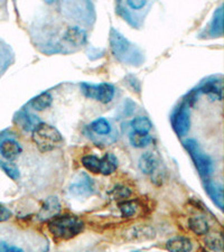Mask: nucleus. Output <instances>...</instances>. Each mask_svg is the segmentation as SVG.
<instances>
[{
  "label": "nucleus",
  "instance_id": "obj_1",
  "mask_svg": "<svg viewBox=\"0 0 224 252\" xmlns=\"http://www.w3.org/2000/svg\"><path fill=\"white\" fill-rule=\"evenodd\" d=\"M48 231L53 237L60 240H71L84 230V222L71 214L56 215L48 222Z\"/></svg>",
  "mask_w": 224,
  "mask_h": 252
},
{
  "label": "nucleus",
  "instance_id": "obj_2",
  "mask_svg": "<svg viewBox=\"0 0 224 252\" xmlns=\"http://www.w3.org/2000/svg\"><path fill=\"white\" fill-rule=\"evenodd\" d=\"M32 138L42 153L52 152L63 145V137L59 130L44 123H40L32 130Z\"/></svg>",
  "mask_w": 224,
  "mask_h": 252
},
{
  "label": "nucleus",
  "instance_id": "obj_3",
  "mask_svg": "<svg viewBox=\"0 0 224 252\" xmlns=\"http://www.w3.org/2000/svg\"><path fill=\"white\" fill-rule=\"evenodd\" d=\"M185 148L190 153V156L192 157L195 167H196L199 176L209 180V177L213 173V161L209 155H206L201 150L198 146V142L195 139H187L184 142Z\"/></svg>",
  "mask_w": 224,
  "mask_h": 252
},
{
  "label": "nucleus",
  "instance_id": "obj_4",
  "mask_svg": "<svg viewBox=\"0 0 224 252\" xmlns=\"http://www.w3.org/2000/svg\"><path fill=\"white\" fill-rule=\"evenodd\" d=\"M81 90L89 99H95L101 103L111 102L116 93L115 87L109 83L89 84L84 82L81 83Z\"/></svg>",
  "mask_w": 224,
  "mask_h": 252
},
{
  "label": "nucleus",
  "instance_id": "obj_5",
  "mask_svg": "<svg viewBox=\"0 0 224 252\" xmlns=\"http://www.w3.org/2000/svg\"><path fill=\"white\" fill-rule=\"evenodd\" d=\"M170 121H172L174 131L178 137L186 136L191 128V113L189 104L183 103L181 107L176 109V111L173 113L172 118H170Z\"/></svg>",
  "mask_w": 224,
  "mask_h": 252
},
{
  "label": "nucleus",
  "instance_id": "obj_6",
  "mask_svg": "<svg viewBox=\"0 0 224 252\" xmlns=\"http://www.w3.org/2000/svg\"><path fill=\"white\" fill-rule=\"evenodd\" d=\"M70 193L76 197H88L95 193V182L88 174H79L70 186Z\"/></svg>",
  "mask_w": 224,
  "mask_h": 252
},
{
  "label": "nucleus",
  "instance_id": "obj_7",
  "mask_svg": "<svg viewBox=\"0 0 224 252\" xmlns=\"http://www.w3.org/2000/svg\"><path fill=\"white\" fill-rule=\"evenodd\" d=\"M110 43H111L113 55L119 60L126 59V54H129L133 50V45L129 43V40L126 39L120 32L115 30H112L111 34H110Z\"/></svg>",
  "mask_w": 224,
  "mask_h": 252
},
{
  "label": "nucleus",
  "instance_id": "obj_8",
  "mask_svg": "<svg viewBox=\"0 0 224 252\" xmlns=\"http://www.w3.org/2000/svg\"><path fill=\"white\" fill-rule=\"evenodd\" d=\"M23 152L22 146L14 139H5L0 144V154L3 159L7 161H13Z\"/></svg>",
  "mask_w": 224,
  "mask_h": 252
},
{
  "label": "nucleus",
  "instance_id": "obj_9",
  "mask_svg": "<svg viewBox=\"0 0 224 252\" xmlns=\"http://www.w3.org/2000/svg\"><path fill=\"white\" fill-rule=\"evenodd\" d=\"M205 192L209 195L210 198L219 209H223L224 206V196H223V186L218 182H213L210 180L205 181L204 184Z\"/></svg>",
  "mask_w": 224,
  "mask_h": 252
},
{
  "label": "nucleus",
  "instance_id": "obj_10",
  "mask_svg": "<svg viewBox=\"0 0 224 252\" xmlns=\"http://www.w3.org/2000/svg\"><path fill=\"white\" fill-rule=\"evenodd\" d=\"M61 211V204L58 200V197H48L46 201L44 202V204L40 209L38 217L40 220L43 221H47L51 220L56 215H59Z\"/></svg>",
  "mask_w": 224,
  "mask_h": 252
},
{
  "label": "nucleus",
  "instance_id": "obj_11",
  "mask_svg": "<svg viewBox=\"0 0 224 252\" xmlns=\"http://www.w3.org/2000/svg\"><path fill=\"white\" fill-rule=\"evenodd\" d=\"M166 250L168 252H191L193 250V243L189 238L176 237L167 241Z\"/></svg>",
  "mask_w": 224,
  "mask_h": 252
},
{
  "label": "nucleus",
  "instance_id": "obj_12",
  "mask_svg": "<svg viewBox=\"0 0 224 252\" xmlns=\"http://www.w3.org/2000/svg\"><path fill=\"white\" fill-rule=\"evenodd\" d=\"M89 129L96 136L109 137L113 131L112 124L105 118H97L89 125Z\"/></svg>",
  "mask_w": 224,
  "mask_h": 252
},
{
  "label": "nucleus",
  "instance_id": "obj_13",
  "mask_svg": "<svg viewBox=\"0 0 224 252\" xmlns=\"http://www.w3.org/2000/svg\"><path fill=\"white\" fill-rule=\"evenodd\" d=\"M138 166H139L141 173H144L146 175H152L156 172V169L158 167V159L157 157L155 156V154L145 153L144 155H141Z\"/></svg>",
  "mask_w": 224,
  "mask_h": 252
},
{
  "label": "nucleus",
  "instance_id": "obj_14",
  "mask_svg": "<svg viewBox=\"0 0 224 252\" xmlns=\"http://www.w3.org/2000/svg\"><path fill=\"white\" fill-rule=\"evenodd\" d=\"M64 39L72 45L80 46L83 45L87 40V32L80 27H70L65 32Z\"/></svg>",
  "mask_w": 224,
  "mask_h": 252
},
{
  "label": "nucleus",
  "instance_id": "obj_15",
  "mask_svg": "<svg viewBox=\"0 0 224 252\" xmlns=\"http://www.w3.org/2000/svg\"><path fill=\"white\" fill-rule=\"evenodd\" d=\"M199 91L204 94H207L211 97H214V99L221 100L222 99V91H223V87H222V80H210L205 82L202 85Z\"/></svg>",
  "mask_w": 224,
  "mask_h": 252
},
{
  "label": "nucleus",
  "instance_id": "obj_16",
  "mask_svg": "<svg viewBox=\"0 0 224 252\" xmlns=\"http://www.w3.org/2000/svg\"><path fill=\"white\" fill-rule=\"evenodd\" d=\"M118 168V159L113 154L109 153L100 158V174L108 176L113 174Z\"/></svg>",
  "mask_w": 224,
  "mask_h": 252
},
{
  "label": "nucleus",
  "instance_id": "obj_17",
  "mask_svg": "<svg viewBox=\"0 0 224 252\" xmlns=\"http://www.w3.org/2000/svg\"><path fill=\"white\" fill-rule=\"evenodd\" d=\"M52 102H53V97L51 95V93L43 92L37 96H35L34 99H32L28 105L36 111H44L46 110L47 108L51 107Z\"/></svg>",
  "mask_w": 224,
  "mask_h": 252
},
{
  "label": "nucleus",
  "instance_id": "obj_18",
  "mask_svg": "<svg viewBox=\"0 0 224 252\" xmlns=\"http://www.w3.org/2000/svg\"><path fill=\"white\" fill-rule=\"evenodd\" d=\"M127 234L130 240H148L155 238V231L150 226L140 225L136 227H131Z\"/></svg>",
  "mask_w": 224,
  "mask_h": 252
},
{
  "label": "nucleus",
  "instance_id": "obj_19",
  "mask_svg": "<svg viewBox=\"0 0 224 252\" xmlns=\"http://www.w3.org/2000/svg\"><path fill=\"white\" fill-rule=\"evenodd\" d=\"M129 141L134 148H145L152 144L154 139L149 133H140L132 131L129 133Z\"/></svg>",
  "mask_w": 224,
  "mask_h": 252
},
{
  "label": "nucleus",
  "instance_id": "obj_20",
  "mask_svg": "<svg viewBox=\"0 0 224 252\" xmlns=\"http://www.w3.org/2000/svg\"><path fill=\"white\" fill-rule=\"evenodd\" d=\"M190 229L197 235H204L209 232V223L203 217H193L189 220Z\"/></svg>",
  "mask_w": 224,
  "mask_h": 252
},
{
  "label": "nucleus",
  "instance_id": "obj_21",
  "mask_svg": "<svg viewBox=\"0 0 224 252\" xmlns=\"http://www.w3.org/2000/svg\"><path fill=\"white\" fill-rule=\"evenodd\" d=\"M130 126L134 132H140V133H149L150 130L153 129V124L149 120V118L145 116H139L133 118L130 123Z\"/></svg>",
  "mask_w": 224,
  "mask_h": 252
},
{
  "label": "nucleus",
  "instance_id": "obj_22",
  "mask_svg": "<svg viewBox=\"0 0 224 252\" xmlns=\"http://www.w3.org/2000/svg\"><path fill=\"white\" fill-rule=\"evenodd\" d=\"M38 117H36L32 113H28L24 111L19 113V121L22 125V128L26 131H32L37 126L40 124V121L37 119Z\"/></svg>",
  "mask_w": 224,
  "mask_h": 252
},
{
  "label": "nucleus",
  "instance_id": "obj_23",
  "mask_svg": "<svg viewBox=\"0 0 224 252\" xmlns=\"http://www.w3.org/2000/svg\"><path fill=\"white\" fill-rule=\"evenodd\" d=\"M83 167L90 173L93 174H100V158L95 155H87L82 157Z\"/></svg>",
  "mask_w": 224,
  "mask_h": 252
},
{
  "label": "nucleus",
  "instance_id": "obj_24",
  "mask_svg": "<svg viewBox=\"0 0 224 252\" xmlns=\"http://www.w3.org/2000/svg\"><path fill=\"white\" fill-rule=\"evenodd\" d=\"M205 246L215 252H221L223 248V239L221 234H209L205 239Z\"/></svg>",
  "mask_w": 224,
  "mask_h": 252
},
{
  "label": "nucleus",
  "instance_id": "obj_25",
  "mask_svg": "<svg viewBox=\"0 0 224 252\" xmlns=\"http://www.w3.org/2000/svg\"><path fill=\"white\" fill-rule=\"evenodd\" d=\"M223 32V13L222 8L218 9L217 13L214 14V19L212 22L211 26V34L213 36H221Z\"/></svg>",
  "mask_w": 224,
  "mask_h": 252
},
{
  "label": "nucleus",
  "instance_id": "obj_26",
  "mask_svg": "<svg viewBox=\"0 0 224 252\" xmlns=\"http://www.w3.org/2000/svg\"><path fill=\"white\" fill-rule=\"evenodd\" d=\"M137 203L134 201H124L119 203V210L122 218H131L137 212Z\"/></svg>",
  "mask_w": 224,
  "mask_h": 252
},
{
  "label": "nucleus",
  "instance_id": "obj_27",
  "mask_svg": "<svg viewBox=\"0 0 224 252\" xmlns=\"http://www.w3.org/2000/svg\"><path fill=\"white\" fill-rule=\"evenodd\" d=\"M0 167L2 168L3 172H5L8 176H9L11 180L18 181L20 177V173L17 166H16L14 162L11 161H0Z\"/></svg>",
  "mask_w": 224,
  "mask_h": 252
},
{
  "label": "nucleus",
  "instance_id": "obj_28",
  "mask_svg": "<svg viewBox=\"0 0 224 252\" xmlns=\"http://www.w3.org/2000/svg\"><path fill=\"white\" fill-rule=\"evenodd\" d=\"M113 192L116 198H127L130 196V190L125 186H117Z\"/></svg>",
  "mask_w": 224,
  "mask_h": 252
},
{
  "label": "nucleus",
  "instance_id": "obj_29",
  "mask_svg": "<svg viewBox=\"0 0 224 252\" xmlns=\"http://www.w3.org/2000/svg\"><path fill=\"white\" fill-rule=\"evenodd\" d=\"M13 217V213L5 205L0 204V222H6Z\"/></svg>",
  "mask_w": 224,
  "mask_h": 252
},
{
  "label": "nucleus",
  "instance_id": "obj_30",
  "mask_svg": "<svg viewBox=\"0 0 224 252\" xmlns=\"http://www.w3.org/2000/svg\"><path fill=\"white\" fill-rule=\"evenodd\" d=\"M127 6L131 8L132 10H138L144 8L146 5H147V1H144V0H136V1H132V0H129V1L126 2Z\"/></svg>",
  "mask_w": 224,
  "mask_h": 252
},
{
  "label": "nucleus",
  "instance_id": "obj_31",
  "mask_svg": "<svg viewBox=\"0 0 224 252\" xmlns=\"http://www.w3.org/2000/svg\"><path fill=\"white\" fill-rule=\"evenodd\" d=\"M3 252H25L24 251L22 248H18V247H15V246H13V247H6V249H5V251Z\"/></svg>",
  "mask_w": 224,
  "mask_h": 252
}]
</instances>
